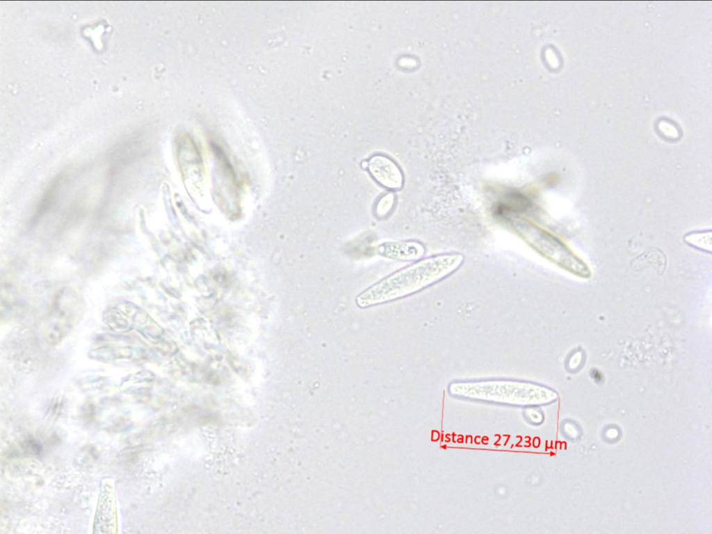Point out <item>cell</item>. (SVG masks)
<instances>
[{
  "label": "cell",
  "instance_id": "6da1fadb",
  "mask_svg": "<svg viewBox=\"0 0 712 534\" xmlns=\"http://www.w3.org/2000/svg\"><path fill=\"white\" fill-rule=\"evenodd\" d=\"M463 261V255L459 253L442 254L417 261L360 292L355 297V304L366 309L410 296L453 274Z\"/></svg>",
  "mask_w": 712,
  "mask_h": 534
},
{
  "label": "cell",
  "instance_id": "7a4b0ae2",
  "mask_svg": "<svg viewBox=\"0 0 712 534\" xmlns=\"http://www.w3.org/2000/svg\"><path fill=\"white\" fill-rule=\"evenodd\" d=\"M454 396L515 405H535L553 400L556 394L539 384L512 380H485L452 382Z\"/></svg>",
  "mask_w": 712,
  "mask_h": 534
},
{
  "label": "cell",
  "instance_id": "3957f363",
  "mask_svg": "<svg viewBox=\"0 0 712 534\" xmlns=\"http://www.w3.org/2000/svg\"><path fill=\"white\" fill-rule=\"evenodd\" d=\"M516 222L517 228L521 234L542 254L572 272L584 275L588 273L585 265L557 238L526 222L517 221Z\"/></svg>",
  "mask_w": 712,
  "mask_h": 534
},
{
  "label": "cell",
  "instance_id": "277c9868",
  "mask_svg": "<svg viewBox=\"0 0 712 534\" xmlns=\"http://www.w3.org/2000/svg\"><path fill=\"white\" fill-rule=\"evenodd\" d=\"M366 167L372 177L382 186L392 190L402 187V172L396 163L387 156H373L369 160Z\"/></svg>",
  "mask_w": 712,
  "mask_h": 534
},
{
  "label": "cell",
  "instance_id": "5b68a950",
  "mask_svg": "<svg viewBox=\"0 0 712 534\" xmlns=\"http://www.w3.org/2000/svg\"><path fill=\"white\" fill-rule=\"evenodd\" d=\"M388 245L389 249L385 248V255L394 258H403L405 259H414L420 257L424 252L422 245L415 243H393Z\"/></svg>",
  "mask_w": 712,
  "mask_h": 534
},
{
  "label": "cell",
  "instance_id": "8992f818",
  "mask_svg": "<svg viewBox=\"0 0 712 534\" xmlns=\"http://www.w3.org/2000/svg\"><path fill=\"white\" fill-rule=\"evenodd\" d=\"M529 412H530L528 413V416L531 417V418L532 417V419L534 420L535 421H538L537 418L540 417V413L538 412H537V411H533V410H530Z\"/></svg>",
  "mask_w": 712,
  "mask_h": 534
}]
</instances>
